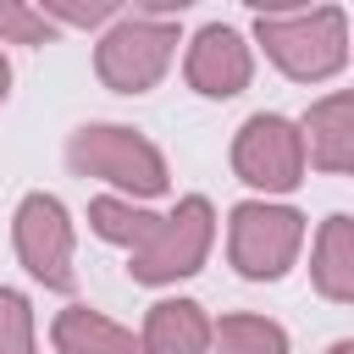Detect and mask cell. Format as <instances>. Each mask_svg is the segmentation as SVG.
<instances>
[{"label":"cell","mask_w":354,"mask_h":354,"mask_svg":"<svg viewBox=\"0 0 354 354\" xmlns=\"http://www.w3.org/2000/svg\"><path fill=\"white\" fill-rule=\"evenodd\" d=\"M254 39L266 44V55L293 77V83H321L332 72H343L348 61V17L337 6H315V11H260L254 17Z\"/></svg>","instance_id":"cell-1"},{"label":"cell","mask_w":354,"mask_h":354,"mask_svg":"<svg viewBox=\"0 0 354 354\" xmlns=\"http://www.w3.org/2000/svg\"><path fill=\"white\" fill-rule=\"evenodd\" d=\"M66 160H72L77 177H100V183L122 188L127 199H155L171 183L166 155L144 133H133L122 122H88V127H77L72 144H66Z\"/></svg>","instance_id":"cell-2"},{"label":"cell","mask_w":354,"mask_h":354,"mask_svg":"<svg viewBox=\"0 0 354 354\" xmlns=\"http://www.w3.org/2000/svg\"><path fill=\"white\" fill-rule=\"evenodd\" d=\"M177 55V17H116L94 44V72L116 94H149Z\"/></svg>","instance_id":"cell-3"},{"label":"cell","mask_w":354,"mask_h":354,"mask_svg":"<svg viewBox=\"0 0 354 354\" xmlns=\"http://www.w3.org/2000/svg\"><path fill=\"white\" fill-rule=\"evenodd\" d=\"M304 249V216L293 205L271 199H243L227 216V260L249 282H277Z\"/></svg>","instance_id":"cell-4"},{"label":"cell","mask_w":354,"mask_h":354,"mask_svg":"<svg viewBox=\"0 0 354 354\" xmlns=\"http://www.w3.org/2000/svg\"><path fill=\"white\" fill-rule=\"evenodd\" d=\"M304 166H310L304 127L277 111H254L232 138V171L260 194H293L304 183Z\"/></svg>","instance_id":"cell-5"},{"label":"cell","mask_w":354,"mask_h":354,"mask_svg":"<svg viewBox=\"0 0 354 354\" xmlns=\"http://www.w3.org/2000/svg\"><path fill=\"white\" fill-rule=\"evenodd\" d=\"M210 238H216V210H210L205 194H188V199H177V210L160 221V232H155L144 249H133L127 271H133V282H144V288H166V282L194 277V271L205 266Z\"/></svg>","instance_id":"cell-6"},{"label":"cell","mask_w":354,"mask_h":354,"mask_svg":"<svg viewBox=\"0 0 354 354\" xmlns=\"http://www.w3.org/2000/svg\"><path fill=\"white\" fill-rule=\"evenodd\" d=\"M11 238H17V260L28 266L33 282L72 293L77 271H72V216L55 194H28L11 216Z\"/></svg>","instance_id":"cell-7"},{"label":"cell","mask_w":354,"mask_h":354,"mask_svg":"<svg viewBox=\"0 0 354 354\" xmlns=\"http://www.w3.org/2000/svg\"><path fill=\"white\" fill-rule=\"evenodd\" d=\"M183 77L194 94L205 100H232L249 88L254 77V55H249V39L227 22H205L194 39H188V55H183Z\"/></svg>","instance_id":"cell-8"},{"label":"cell","mask_w":354,"mask_h":354,"mask_svg":"<svg viewBox=\"0 0 354 354\" xmlns=\"http://www.w3.org/2000/svg\"><path fill=\"white\" fill-rule=\"evenodd\" d=\"M299 127H304L310 166L354 177V88H343V94H321V100L304 111Z\"/></svg>","instance_id":"cell-9"},{"label":"cell","mask_w":354,"mask_h":354,"mask_svg":"<svg viewBox=\"0 0 354 354\" xmlns=\"http://www.w3.org/2000/svg\"><path fill=\"white\" fill-rule=\"evenodd\" d=\"M210 343H216V321L205 315V304H194V299H160V304H149L144 337H138L144 354H205Z\"/></svg>","instance_id":"cell-10"},{"label":"cell","mask_w":354,"mask_h":354,"mask_svg":"<svg viewBox=\"0 0 354 354\" xmlns=\"http://www.w3.org/2000/svg\"><path fill=\"white\" fill-rule=\"evenodd\" d=\"M315 293L332 304H354V216H326L310 254Z\"/></svg>","instance_id":"cell-11"},{"label":"cell","mask_w":354,"mask_h":354,"mask_svg":"<svg viewBox=\"0 0 354 354\" xmlns=\"http://www.w3.org/2000/svg\"><path fill=\"white\" fill-rule=\"evenodd\" d=\"M50 337H55L61 354H144L127 326H116L111 315H100V310H88V304H66V310L55 315Z\"/></svg>","instance_id":"cell-12"},{"label":"cell","mask_w":354,"mask_h":354,"mask_svg":"<svg viewBox=\"0 0 354 354\" xmlns=\"http://www.w3.org/2000/svg\"><path fill=\"white\" fill-rule=\"evenodd\" d=\"M160 221H166V216H155V210H144V205H133V199H116V194H105V199L88 205V227H94L105 243H122L127 254L144 249V243L160 232Z\"/></svg>","instance_id":"cell-13"},{"label":"cell","mask_w":354,"mask_h":354,"mask_svg":"<svg viewBox=\"0 0 354 354\" xmlns=\"http://www.w3.org/2000/svg\"><path fill=\"white\" fill-rule=\"evenodd\" d=\"M216 354H288V332L266 315H221Z\"/></svg>","instance_id":"cell-14"},{"label":"cell","mask_w":354,"mask_h":354,"mask_svg":"<svg viewBox=\"0 0 354 354\" xmlns=\"http://www.w3.org/2000/svg\"><path fill=\"white\" fill-rule=\"evenodd\" d=\"M0 354H33V304L17 288H0Z\"/></svg>","instance_id":"cell-15"},{"label":"cell","mask_w":354,"mask_h":354,"mask_svg":"<svg viewBox=\"0 0 354 354\" xmlns=\"http://www.w3.org/2000/svg\"><path fill=\"white\" fill-rule=\"evenodd\" d=\"M0 39H11V44H50V39H55V22H50L39 6L0 0Z\"/></svg>","instance_id":"cell-16"},{"label":"cell","mask_w":354,"mask_h":354,"mask_svg":"<svg viewBox=\"0 0 354 354\" xmlns=\"http://www.w3.org/2000/svg\"><path fill=\"white\" fill-rule=\"evenodd\" d=\"M39 11H44L50 22H72V28H100V22L122 17L116 0H88V6H83V0H44Z\"/></svg>","instance_id":"cell-17"},{"label":"cell","mask_w":354,"mask_h":354,"mask_svg":"<svg viewBox=\"0 0 354 354\" xmlns=\"http://www.w3.org/2000/svg\"><path fill=\"white\" fill-rule=\"evenodd\" d=\"M6 94H11V61L0 55V100H6Z\"/></svg>","instance_id":"cell-18"},{"label":"cell","mask_w":354,"mask_h":354,"mask_svg":"<svg viewBox=\"0 0 354 354\" xmlns=\"http://www.w3.org/2000/svg\"><path fill=\"white\" fill-rule=\"evenodd\" d=\"M326 354H354V337H337V343H332Z\"/></svg>","instance_id":"cell-19"}]
</instances>
